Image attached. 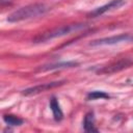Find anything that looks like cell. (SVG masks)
<instances>
[{
  "mask_svg": "<svg viewBox=\"0 0 133 133\" xmlns=\"http://www.w3.org/2000/svg\"><path fill=\"white\" fill-rule=\"evenodd\" d=\"M48 10H49V7L43 3H34V4L26 5L11 12L7 17V21L11 23H16V22L36 18L38 16L46 14Z\"/></svg>",
  "mask_w": 133,
  "mask_h": 133,
  "instance_id": "6da1fadb",
  "label": "cell"
},
{
  "mask_svg": "<svg viewBox=\"0 0 133 133\" xmlns=\"http://www.w3.org/2000/svg\"><path fill=\"white\" fill-rule=\"evenodd\" d=\"M84 27H85V25L82 24V23L60 26V27L54 28L52 30L46 31V32L37 35L33 41H34V43H44V42H47V41H50V39H53V38H56V37H60V36L66 35V34L71 33V32L78 31V30H80V29H82Z\"/></svg>",
  "mask_w": 133,
  "mask_h": 133,
  "instance_id": "7a4b0ae2",
  "label": "cell"
},
{
  "mask_svg": "<svg viewBox=\"0 0 133 133\" xmlns=\"http://www.w3.org/2000/svg\"><path fill=\"white\" fill-rule=\"evenodd\" d=\"M124 42L126 43L133 42V35L129 33H125V34H118V35H113L109 37H103V38L92 41L89 45L90 46H106V45H115V44H119Z\"/></svg>",
  "mask_w": 133,
  "mask_h": 133,
  "instance_id": "3957f363",
  "label": "cell"
},
{
  "mask_svg": "<svg viewBox=\"0 0 133 133\" xmlns=\"http://www.w3.org/2000/svg\"><path fill=\"white\" fill-rule=\"evenodd\" d=\"M132 64V61L129 60L128 58H125V59H121V60H117V61H113L107 65H104L102 66L101 69H99L97 71L98 74H112V73H116V72H119L126 68H128L129 65Z\"/></svg>",
  "mask_w": 133,
  "mask_h": 133,
  "instance_id": "277c9868",
  "label": "cell"
},
{
  "mask_svg": "<svg viewBox=\"0 0 133 133\" xmlns=\"http://www.w3.org/2000/svg\"><path fill=\"white\" fill-rule=\"evenodd\" d=\"M126 3V0H112L110 1L109 3L103 5V6H100L98 8H96L95 10H92L90 12V17H99L107 11H110V10H113V9H117L119 7H122L124 4Z\"/></svg>",
  "mask_w": 133,
  "mask_h": 133,
  "instance_id": "5b68a950",
  "label": "cell"
},
{
  "mask_svg": "<svg viewBox=\"0 0 133 133\" xmlns=\"http://www.w3.org/2000/svg\"><path fill=\"white\" fill-rule=\"evenodd\" d=\"M63 82H51V83H43V84H39V85H36V86H33V87H29L27 89H24L23 90V95L24 96H32V95H37L39 92H43V91H46L48 89H51V88H54V87H57V86H60L62 85Z\"/></svg>",
  "mask_w": 133,
  "mask_h": 133,
  "instance_id": "8992f818",
  "label": "cell"
},
{
  "mask_svg": "<svg viewBox=\"0 0 133 133\" xmlns=\"http://www.w3.org/2000/svg\"><path fill=\"white\" fill-rule=\"evenodd\" d=\"M50 107H51V110L53 112V116H54L55 121H57V122L61 121L62 117H63V113H62V111L60 109V106L58 104V101H57V99L55 97L51 98V100H50Z\"/></svg>",
  "mask_w": 133,
  "mask_h": 133,
  "instance_id": "52a82bcc",
  "label": "cell"
},
{
  "mask_svg": "<svg viewBox=\"0 0 133 133\" xmlns=\"http://www.w3.org/2000/svg\"><path fill=\"white\" fill-rule=\"evenodd\" d=\"M78 65L77 62L75 61H63V62H58V63H53L49 65H45L44 68L41 69V71H50V70H56V69H65V68H73Z\"/></svg>",
  "mask_w": 133,
  "mask_h": 133,
  "instance_id": "ba28073f",
  "label": "cell"
},
{
  "mask_svg": "<svg viewBox=\"0 0 133 133\" xmlns=\"http://www.w3.org/2000/svg\"><path fill=\"white\" fill-rule=\"evenodd\" d=\"M83 127L84 130L86 132H97L98 130L95 128V117L94 114L91 112L87 113L84 116V121H83Z\"/></svg>",
  "mask_w": 133,
  "mask_h": 133,
  "instance_id": "9c48e42d",
  "label": "cell"
},
{
  "mask_svg": "<svg viewBox=\"0 0 133 133\" xmlns=\"http://www.w3.org/2000/svg\"><path fill=\"white\" fill-rule=\"evenodd\" d=\"M3 119L4 122L9 125V126H20L23 124V119L16 116V115H12V114H6L3 116Z\"/></svg>",
  "mask_w": 133,
  "mask_h": 133,
  "instance_id": "30bf717a",
  "label": "cell"
},
{
  "mask_svg": "<svg viewBox=\"0 0 133 133\" xmlns=\"http://www.w3.org/2000/svg\"><path fill=\"white\" fill-rule=\"evenodd\" d=\"M109 95L104 91H91L87 95V100H97V99H108Z\"/></svg>",
  "mask_w": 133,
  "mask_h": 133,
  "instance_id": "8fae6325",
  "label": "cell"
},
{
  "mask_svg": "<svg viewBox=\"0 0 133 133\" xmlns=\"http://www.w3.org/2000/svg\"><path fill=\"white\" fill-rule=\"evenodd\" d=\"M126 83H127V84H130V85H133V78H131V79L127 80V81H126Z\"/></svg>",
  "mask_w": 133,
  "mask_h": 133,
  "instance_id": "7c38bea8",
  "label": "cell"
}]
</instances>
